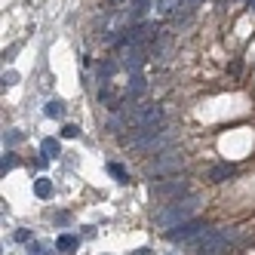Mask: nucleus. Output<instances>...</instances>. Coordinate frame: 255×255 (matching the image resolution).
I'll return each instance as SVG.
<instances>
[{
    "mask_svg": "<svg viewBox=\"0 0 255 255\" xmlns=\"http://www.w3.org/2000/svg\"><path fill=\"white\" fill-rule=\"evenodd\" d=\"M200 206H203V200H200L197 194L178 197V200H172L166 209H160V212L154 215V222H157L160 228H175V225L194 222V215H197V209H200Z\"/></svg>",
    "mask_w": 255,
    "mask_h": 255,
    "instance_id": "f03ea898",
    "label": "nucleus"
},
{
    "mask_svg": "<svg viewBox=\"0 0 255 255\" xmlns=\"http://www.w3.org/2000/svg\"><path fill=\"white\" fill-rule=\"evenodd\" d=\"M203 231H209L203 222H185V225L169 228V231H166V240H169V243H188V240H194V237H200Z\"/></svg>",
    "mask_w": 255,
    "mask_h": 255,
    "instance_id": "39448f33",
    "label": "nucleus"
},
{
    "mask_svg": "<svg viewBox=\"0 0 255 255\" xmlns=\"http://www.w3.org/2000/svg\"><path fill=\"white\" fill-rule=\"evenodd\" d=\"M243 243V237L237 234V231H203L200 237H194V240L188 243V249L191 252H197V255H231L237 246Z\"/></svg>",
    "mask_w": 255,
    "mask_h": 255,
    "instance_id": "f257e3e1",
    "label": "nucleus"
},
{
    "mask_svg": "<svg viewBox=\"0 0 255 255\" xmlns=\"http://www.w3.org/2000/svg\"><path fill=\"white\" fill-rule=\"evenodd\" d=\"M188 181L185 178H169V181H163V185H154V197H188Z\"/></svg>",
    "mask_w": 255,
    "mask_h": 255,
    "instance_id": "423d86ee",
    "label": "nucleus"
},
{
    "mask_svg": "<svg viewBox=\"0 0 255 255\" xmlns=\"http://www.w3.org/2000/svg\"><path fill=\"white\" fill-rule=\"evenodd\" d=\"M108 172H111L117 181H123V185H126V181H129V172H126L123 166H120V163H108Z\"/></svg>",
    "mask_w": 255,
    "mask_h": 255,
    "instance_id": "ddd939ff",
    "label": "nucleus"
},
{
    "mask_svg": "<svg viewBox=\"0 0 255 255\" xmlns=\"http://www.w3.org/2000/svg\"><path fill=\"white\" fill-rule=\"evenodd\" d=\"M15 80H19V74H15V71H6V74H3V86H12Z\"/></svg>",
    "mask_w": 255,
    "mask_h": 255,
    "instance_id": "dca6fc26",
    "label": "nucleus"
},
{
    "mask_svg": "<svg viewBox=\"0 0 255 255\" xmlns=\"http://www.w3.org/2000/svg\"><path fill=\"white\" fill-rule=\"evenodd\" d=\"M34 194H37L40 200H46L52 194V181L49 178H37V181H34Z\"/></svg>",
    "mask_w": 255,
    "mask_h": 255,
    "instance_id": "f8f14e48",
    "label": "nucleus"
},
{
    "mask_svg": "<svg viewBox=\"0 0 255 255\" xmlns=\"http://www.w3.org/2000/svg\"><path fill=\"white\" fill-rule=\"evenodd\" d=\"M15 163H19V160H15V154H12V151H9V154H3V160H0V172H3V175H6V172H12V169H15Z\"/></svg>",
    "mask_w": 255,
    "mask_h": 255,
    "instance_id": "4468645a",
    "label": "nucleus"
},
{
    "mask_svg": "<svg viewBox=\"0 0 255 255\" xmlns=\"http://www.w3.org/2000/svg\"><path fill=\"white\" fill-rule=\"evenodd\" d=\"M181 166H185V154L175 151V148H166V151H160L148 166H144V175H148V178H160V175L178 172Z\"/></svg>",
    "mask_w": 255,
    "mask_h": 255,
    "instance_id": "7ed1b4c3",
    "label": "nucleus"
},
{
    "mask_svg": "<svg viewBox=\"0 0 255 255\" xmlns=\"http://www.w3.org/2000/svg\"><path fill=\"white\" fill-rule=\"evenodd\" d=\"M249 3H252V6H255V0H249Z\"/></svg>",
    "mask_w": 255,
    "mask_h": 255,
    "instance_id": "6ab92c4d",
    "label": "nucleus"
},
{
    "mask_svg": "<svg viewBox=\"0 0 255 255\" xmlns=\"http://www.w3.org/2000/svg\"><path fill=\"white\" fill-rule=\"evenodd\" d=\"M15 240L25 243V240H31V234H28V231H15Z\"/></svg>",
    "mask_w": 255,
    "mask_h": 255,
    "instance_id": "f3484780",
    "label": "nucleus"
},
{
    "mask_svg": "<svg viewBox=\"0 0 255 255\" xmlns=\"http://www.w3.org/2000/svg\"><path fill=\"white\" fill-rule=\"evenodd\" d=\"M77 246H80V240L74 234H62L59 240H56V249L59 252H65V255H71V252H77Z\"/></svg>",
    "mask_w": 255,
    "mask_h": 255,
    "instance_id": "6e6552de",
    "label": "nucleus"
},
{
    "mask_svg": "<svg viewBox=\"0 0 255 255\" xmlns=\"http://www.w3.org/2000/svg\"><path fill=\"white\" fill-rule=\"evenodd\" d=\"M43 114H46V117H52V120H62V117H65V105H62L59 99H56V102H46Z\"/></svg>",
    "mask_w": 255,
    "mask_h": 255,
    "instance_id": "9b49d317",
    "label": "nucleus"
},
{
    "mask_svg": "<svg viewBox=\"0 0 255 255\" xmlns=\"http://www.w3.org/2000/svg\"><path fill=\"white\" fill-rule=\"evenodd\" d=\"M234 172H237V169L231 166V163H218V166L209 169V181H215V185H218V181H228Z\"/></svg>",
    "mask_w": 255,
    "mask_h": 255,
    "instance_id": "0eeeda50",
    "label": "nucleus"
},
{
    "mask_svg": "<svg viewBox=\"0 0 255 255\" xmlns=\"http://www.w3.org/2000/svg\"><path fill=\"white\" fill-rule=\"evenodd\" d=\"M40 151H43V157H46V160H56V157L62 154V144H59L56 138H43V144H40Z\"/></svg>",
    "mask_w": 255,
    "mask_h": 255,
    "instance_id": "1a4fd4ad",
    "label": "nucleus"
},
{
    "mask_svg": "<svg viewBox=\"0 0 255 255\" xmlns=\"http://www.w3.org/2000/svg\"><path fill=\"white\" fill-rule=\"evenodd\" d=\"M172 138H175V129H172V126H157V129L148 135V141H144L138 151H144V154H160V151H166L169 144H172Z\"/></svg>",
    "mask_w": 255,
    "mask_h": 255,
    "instance_id": "20e7f679",
    "label": "nucleus"
},
{
    "mask_svg": "<svg viewBox=\"0 0 255 255\" xmlns=\"http://www.w3.org/2000/svg\"><path fill=\"white\" fill-rule=\"evenodd\" d=\"M62 135H65V138H77V135H80V126H74V123H68L65 129H62Z\"/></svg>",
    "mask_w": 255,
    "mask_h": 255,
    "instance_id": "2eb2a0df",
    "label": "nucleus"
},
{
    "mask_svg": "<svg viewBox=\"0 0 255 255\" xmlns=\"http://www.w3.org/2000/svg\"><path fill=\"white\" fill-rule=\"evenodd\" d=\"M129 255H151V249H135V252H129Z\"/></svg>",
    "mask_w": 255,
    "mask_h": 255,
    "instance_id": "a211bd4d",
    "label": "nucleus"
},
{
    "mask_svg": "<svg viewBox=\"0 0 255 255\" xmlns=\"http://www.w3.org/2000/svg\"><path fill=\"white\" fill-rule=\"evenodd\" d=\"M181 6V0H154V12L157 15H169Z\"/></svg>",
    "mask_w": 255,
    "mask_h": 255,
    "instance_id": "9d476101",
    "label": "nucleus"
}]
</instances>
